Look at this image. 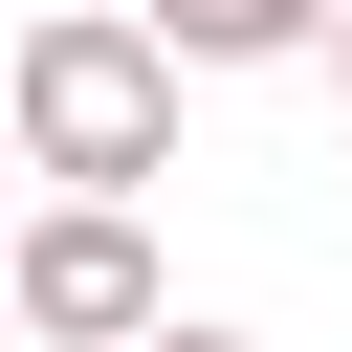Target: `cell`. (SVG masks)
Wrapping results in <instances>:
<instances>
[{
  "label": "cell",
  "instance_id": "6da1fadb",
  "mask_svg": "<svg viewBox=\"0 0 352 352\" xmlns=\"http://www.w3.org/2000/svg\"><path fill=\"white\" fill-rule=\"evenodd\" d=\"M0 154H22V176H66L88 220H132V198L176 176V66L132 44V0H66V22H22V44H0Z\"/></svg>",
  "mask_w": 352,
  "mask_h": 352
},
{
  "label": "cell",
  "instance_id": "7a4b0ae2",
  "mask_svg": "<svg viewBox=\"0 0 352 352\" xmlns=\"http://www.w3.org/2000/svg\"><path fill=\"white\" fill-rule=\"evenodd\" d=\"M0 330H22V352H154V330H176V286H154V220L22 198V220H0Z\"/></svg>",
  "mask_w": 352,
  "mask_h": 352
},
{
  "label": "cell",
  "instance_id": "3957f363",
  "mask_svg": "<svg viewBox=\"0 0 352 352\" xmlns=\"http://www.w3.org/2000/svg\"><path fill=\"white\" fill-rule=\"evenodd\" d=\"M330 22L352 0H132V44L198 88V66H330Z\"/></svg>",
  "mask_w": 352,
  "mask_h": 352
},
{
  "label": "cell",
  "instance_id": "277c9868",
  "mask_svg": "<svg viewBox=\"0 0 352 352\" xmlns=\"http://www.w3.org/2000/svg\"><path fill=\"white\" fill-rule=\"evenodd\" d=\"M154 352H264V330H154Z\"/></svg>",
  "mask_w": 352,
  "mask_h": 352
},
{
  "label": "cell",
  "instance_id": "5b68a950",
  "mask_svg": "<svg viewBox=\"0 0 352 352\" xmlns=\"http://www.w3.org/2000/svg\"><path fill=\"white\" fill-rule=\"evenodd\" d=\"M330 88H352V22H330Z\"/></svg>",
  "mask_w": 352,
  "mask_h": 352
}]
</instances>
